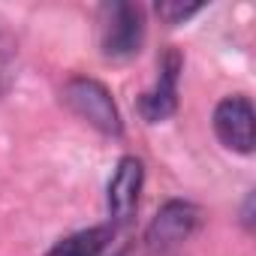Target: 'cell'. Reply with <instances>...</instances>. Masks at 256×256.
I'll list each match as a JSON object with an SVG mask.
<instances>
[{
  "label": "cell",
  "instance_id": "obj_1",
  "mask_svg": "<svg viewBox=\"0 0 256 256\" xmlns=\"http://www.w3.org/2000/svg\"><path fill=\"white\" fill-rule=\"evenodd\" d=\"M145 42V12L126 0L100 6V52L108 60H130Z\"/></svg>",
  "mask_w": 256,
  "mask_h": 256
},
{
  "label": "cell",
  "instance_id": "obj_2",
  "mask_svg": "<svg viewBox=\"0 0 256 256\" xmlns=\"http://www.w3.org/2000/svg\"><path fill=\"white\" fill-rule=\"evenodd\" d=\"M60 96L72 108V114H78L84 124H90L102 136H112V139L124 136V120H120L118 102L112 100V94L102 82L88 78V76H76L64 84Z\"/></svg>",
  "mask_w": 256,
  "mask_h": 256
},
{
  "label": "cell",
  "instance_id": "obj_3",
  "mask_svg": "<svg viewBox=\"0 0 256 256\" xmlns=\"http://www.w3.org/2000/svg\"><path fill=\"white\" fill-rule=\"evenodd\" d=\"M202 226V211L193 202L184 199H169L154 220L145 229V244L151 253H175L178 244H184L196 229Z\"/></svg>",
  "mask_w": 256,
  "mask_h": 256
},
{
  "label": "cell",
  "instance_id": "obj_4",
  "mask_svg": "<svg viewBox=\"0 0 256 256\" xmlns=\"http://www.w3.org/2000/svg\"><path fill=\"white\" fill-rule=\"evenodd\" d=\"M253 102L241 94L235 96H223L214 108V133L217 139L235 151V154H253L256 145V133H253Z\"/></svg>",
  "mask_w": 256,
  "mask_h": 256
},
{
  "label": "cell",
  "instance_id": "obj_5",
  "mask_svg": "<svg viewBox=\"0 0 256 256\" xmlns=\"http://www.w3.org/2000/svg\"><path fill=\"white\" fill-rule=\"evenodd\" d=\"M184 70V58L178 48H169L160 60V76L154 82L151 90H145L139 96V114L148 124H160L166 118L175 114L178 108V76Z\"/></svg>",
  "mask_w": 256,
  "mask_h": 256
},
{
  "label": "cell",
  "instance_id": "obj_6",
  "mask_svg": "<svg viewBox=\"0 0 256 256\" xmlns=\"http://www.w3.org/2000/svg\"><path fill=\"white\" fill-rule=\"evenodd\" d=\"M142 184H145L142 160L139 157H120L114 166V175L108 181V190H106V208H108V217L114 223L133 220V214L139 208Z\"/></svg>",
  "mask_w": 256,
  "mask_h": 256
},
{
  "label": "cell",
  "instance_id": "obj_7",
  "mask_svg": "<svg viewBox=\"0 0 256 256\" xmlns=\"http://www.w3.org/2000/svg\"><path fill=\"white\" fill-rule=\"evenodd\" d=\"M112 238H114V226H106V223L88 226V229H78V232L60 238L48 250V256H102L108 250Z\"/></svg>",
  "mask_w": 256,
  "mask_h": 256
},
{
  "label": "cell",
  "instance_id": "obj_8",
  "mask_svg": "<svg viewBox=\"0 0 256 256\" xmlns=\"http://www.w3.org/2000/svg\"><path fill=\"white\" fill-rule=\"evenodd\" d=\"M202 10H205L202 4H181V0H163V4H157V16L166 24H184L187 18H193Z\"/></svg>",
  "mask_w": 256,
  "mask_h": 256
},
{
  "label": "cell",
  "instance_id": "obj_9",
  "mask_svg": "<svg viewBox=\"0 0 256 256\" xmlns=\"http://www.w3.org/2000/svg\"><path fill=\"white\" fill-rule=\"evenodd\" d=\"M12 58H16V42L0 30V94H6L12 82Z\"/></svg>",
  "mask_w": 256,
  "mask_h": 256
},
{
  "label": "cell",
  "instance_id": "obj_10",
  "mask_svg": "<svg viewBox=\"0 0 256 256\" xmlns=\"http://www.w3.org/2000/svg\"><path fill=\"white\" fill-rule=\"evenodd\" d=\"M148 256H178V253H148Z\"/></svg>",
  "mask_w": 256,
  "mask_h": 256
}]
</instances>
